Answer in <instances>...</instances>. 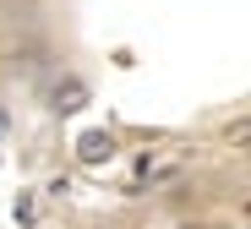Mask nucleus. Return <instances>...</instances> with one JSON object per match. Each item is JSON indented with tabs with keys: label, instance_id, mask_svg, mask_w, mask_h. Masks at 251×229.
<instances>
[{
	"label": "nucleus",
	"instance_id": "obj_1",
	"mask_svg": "<svg viewBox=\"0 0 251 229\" xmlns=\"http://www.w3.org/2000/svg\"><path fill=\"white\" fill-rule=\"evenodd\" d=\"M88 82H82V76H60L55 87H50V109L55 115H76V109H88Z\"/></svg>",
	"mask_w": 251,
	"mask_h": 229
},
{
	"label": "nucleus",
	"instance_id": "obj_2",
	"mask_svg": "<svg viewBox=\"0 0 251 229\" xmlns=\"http://www.w3.org/2000/svg\"><path fill=\"white\" fill-rule=\"evenodd\" d=\"M115 158V131H82L76 136V164H109Z\"/></svg>",
	"mask_w": 251,
	"mask_h": 229
},
{
	"label": "nucleus",
	"instance_id": "obj_3",
	"mask_svg": "<svg viewBox=\"0 0 251 229\" xmlns=\"http://www.w3.org/2000/svg\"><path fill=\"white\" fill-rule=\"evenodd\" d=\"M175 169H180L175 158H153V153H142V158H137V169H131V191L153 186V180H170Z\"/></svg>",
	"mask_w": 251,
	"mask_h": 229
},
{
	"label": "nucleus",
	"instance_id": "obj_4",
	"mask_svg": "<svg viewBox=\"0 0 251 229\" xmlns=\"http://www.w3.org/2000/svg\"><path fill=\"white\" fill-rule=\"evenodd\" d=\"M224 142H229V148H246V142H251V120L229 126V131H224Z\"/></svg>",
	"mask_w": 251,
	"mask_h": 229
},
{
	"label": "nucleus",
	"instance_id": "obj_5",
	"mask_svg": "<svg viewBox=\"0 0 251 229\" xmlns=\"http://www.w3.org/2000/svg\"><path fill=\"white\" fill-rule=\"evenodd\" d=\"M6 136H11V109L0 104V142H6Z\"/></svg>",
	"mask_w": 251,
	"mask_h": 229
},
{
	"label": "nucleus",
	"instance_id": "obj_6",
	"mask_svg": "<svg viewBox=\"0 0 251 229\" xmlns=\"http://www.w3.org/2000/svg\"><path fill=\"white\" fill-rule=\"evenodd\" d=\"M175 229H207V224H175Z\"/></svg>",
	"mask_w": 251,
	"mask_h": 229
},
{
	"label": "nucleus",
	"instance_id": "obj_7",
	"mask_svg": "<svg viewBox=\"0 0 251 229\" xmlns=\"http://www.w3.org/2000/svg\"><path fill=\"white\" fill-rule=\"evenodd\" d=\"M246 218H251V202H246Z\"/></svg>",
	"mask_w": 251,
	"mask_h": 229
},
{
	"label": "nucleus",
	"instance_id": "obj_8",
	"mask_svg": "<svg viewBox=\"0 0 251 229\" xmlns=\"http://www.w3.org/2000/svg\"><path fill=\"white\" fill-rule=\"evenodd\" d=\"M93 229H104V224H93Z\"/></svg>",
	"mask_w": 251,
	"mask_h": 229
}]
</instances>
